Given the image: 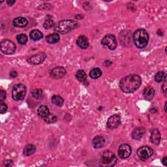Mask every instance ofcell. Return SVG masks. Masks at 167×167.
Masks as SVG:
<instances>
[{
	"label": "cell",
	"instance_id": "6da1fadb",
	"mask_svg": "<svg viewBox=\"0 0 167 167\" xmlns=\"http://www.w3.org/2000/svg\"><path fill=\"white\" fill-rule=\"evenodd\" d=\"M142 80L137 74H129L122 79L120 82L121 90L125 93H131L137 91L140 86Z\"/></svg>",
	"mask_w": 167,
	"mask_h": 167
},
{
	"label": "cell",
	"instance_id": "7a4b0ae2",
	"mask_svg": "<svg viewBox=\"0 0 167 167\" xmlns=\"http://www.w3.org/2000/svg\"><path fill=\"white\" fill-rule=\"evenodd\" d=\"M79 25L78 22L71 20H61L54 25V31L57 33L65 35L78 28Z\"/></svg>",
	"mask_w": 167,
	"mask_h": 167
},
{
	"label": "cell",
	"instance_id": "3957f363",
	"mask_svg": "<svg viewBox=\"0 0 167 167\" xmlns=\"http://www.w3.org/2000/svg\"><path fill=\"white\" fill-rule=\"evenodd\" d=\"M133 41L135 46L138 48H143L147 45L149 35L144 29H138L133 34Z\"/></svg>",
	"mask_w": 167,
	"mask_h": 167
},
{
	"label": "cell",
	"instance_id": "277c9868",
	"mask_svg": "<svg viewBox=\"0 0 167 167\" xmlns=\"http://www.w3.org/2000/svg\"><path fill=\"white\" fill-rule=\"evenodd\" d=\"M99 163L102 166H114L117 163V158L112 152L110 151H105L102 154Z\"/></svg>",
	"mask_w": 167,
	"mask_h": 167
},
{
	"label": "cell",
	"instance_id": "5b68a950",
	"mask_svg": "<svg viewBox=\"0 0 167 167\" xmlns=\"http://www.w3.org/2000/svg\"><path fill=\"white\" fill-rule=\"evenodd\" d=\"M26 94V88L22 84L15 85L12 91V97L15 101H22Z\"/></svg>",
	"mask_w": 167,
	"mask_h": 167
},
{
	"label": "cell",
	"instance_id": "8992f818",
	"mask_svg": "<svg viewBox=\"0 0 167 167\" xmlns=\"http://www.w3.org/2000/svg\"><path fill=\"white\" fill-rule=\"evenodd\" d=\"M0 49H1L2 52H3V54L10 55L13 54L15 52L16 45L12 41L5 39L1 42Z\"/></svg>",
	"mask_w": 167,
	"mask_h": 167
},
{
	"label": "cell",
	"instance_id": "52a82bcc",
	"mask_svg": "<svg viewBox=\"0 0 167 167\" xmlns=\"http://www.w3.org/2000/svg\"><path fill=\"white\" fill-rule=\"evenodd\" d=\"M101 44L103 46L107 47L110 50H114L117 47V41L115 36L109 34L105 36L101 41Z\"/></svg>",
	"mask_w": 167,
	"mask_h": 167
},
{
	"label": "cell",
	"instance_id": "ba28073f",
	"mask_svg": "<svg viewBox=\"0 0 167 167\" xmlns=\"http://www.w3.org/2000/svg\"><path fill=\"white\" fill-rule=\"evenodd\" d=\"M153 150L148 146H142L137 150V155L142 160H146L153 155Z\"/></svg>",
	"mask_w": 167,
	"mask_h": 167
},
{
	"label": "cell",
	"instance_id": "9c48e42d",
	"mask_svg": "<svg viewBox=\"0 0 167 167\" xmlns=\"http://www.w3.org/2000/svg\"><path fill=\"white\" fill-rule=\"evenodd\" d=\"M47 55L44 52H40L37 54H34L28 58V62L32 65H38L43 63L46 59Z\"/></svg>",
	"mask_w": 167,
	"mask_h": 167
},
{
	"label": "cell",
	"instance_id": "30bf717a",
	"mask_svg": "<svg viewBox=\"0 0 167 167\" xmlns=\"http://www.w3.org/2000/svg\"><path fill=\"white\" fill-rule=\"evenodd\" d=\"M131 147L129 144H123L119 147L118 155L121 159H125L131 156Z\"/></svg>",
	"mask_w": 167,
	"mask_h": 167
},
{
	"label": "cell",
	"instance_id": "8fae6325",
	"mask_svg": "<svg viewBox=\"0 0 167 167\" xmlns=\"http://www.w3.org/2000/svg\"><path fill=\"white\" fill-rule=\"evenodd\" d=\"M121 124V118L119 115L114 114L112 116L108 118L106 125L108 129H114L120 125Z\"/></svg>",
	"mask_w": 167,
	"mask_h": 167
},
{
	"label": "cell",
	"instance_id": "7c38bea8",
	"mask_svg": "<svg viewBox=\"0 0 167 167\" xmlns=\"http://www.w3.org/2000/svg\"><path fill=\"white\" fill-rule=\"evenodd\" d=\"M66 74V70L62 67H57L54 68L50 72V75L53 79H60Z\"/></svg>",
	"mask_w": 167,
	"mask_h": 167
},
{
	"label": "cell",
	"instance_id": "4fadbf2b",
	"mask_svg": "<svg viewBox=\"0 0 167 167\" xmlns=\"http://www.w3.org/2000/svg\"><path fill=\"white\" fill-rule=\"evenodd\" d=\"M105 144V139L102 136L95 137L92 141L93 146L96 149H101Z\"/></svg>",
	"mask_w": 167,
	"mask_h": 167
},
{
	"label": "cell",
	"instance_id": "5bb4252c",
	"mask_svg": "<svg viewBox=\"0 0 167 167\" xmlns=\"http://www.w3.org/2000/svg\"><path fill=\"white\" fill-rule=\"evenodd\" d=\"M12 23H13V25L16 28H24L28 25V21L26 18L24 17H18L14 19Z\"/></svg>",
	"mask_w": 167,
	"mask_h": 167
},
{
	"label": "cell",
	"instance_id": "9a60e30c",
	"mask_svg": "<svg viewBox=\"0 0 167 167\" xmlns=\"http://www.w3.org/2000/svg\"><path fill=\"white\" fill-rule=\"evenodd\" d=\"M146 133V129L144 127H137L132 133V137L134 140H140L142 138Z\"/></svg>",
	"mask_w": 167,
	"mask_h": 167
},
{
	"label": "cell",
	"instance_id": "2e32d148",
	"mask_svg": "<svg viewBox=\"0 0 167 167\" xmlns=\"http://www.w3.org/2000/svg\"><path fill=\"white\" fill-rule=\"evenodd\" d=\"M151 142L155 145H158L160 141V134L158 129H154L151 133Z\"/></svg>",
	"mask_w": 167,
	"mask_h": 167
},
{
	"label": "cell",
	"instance_id": "e0dca14e",
	"mask_svg": "<svg viewBox=\"0 0 167 167\" xmlns=\"http://www.w3.org/2000/svg\"><path fill=\"white\" fill-rule=\"evenodd\" d=\"M142 95L145 99L150 101L153 98L154 95H155V89L152 87H147L144 89Z\"/></svg>",
	"mask_w": 167,
	"mask_h": 167
},
{
	"label": "cell",
	"instance_id": "ac0fdd59",
	"mask_svg": "<svg viewBox=\"0 0 167 167\" xmlns=\"http://www.w3.org/2000/svg\"><path fill=\"white\" fill-rule=\"evenodd\" d=\"M76 44L80 48L86 49L89 47V41L86 37L80 36L76 41Z\"/></svg>",
	"mask_w": 167,
	"mask_h": 167
},
{
	"label": "cell",
	"instance_id": "d6986e66",
	"mask_svg": "<svg viewBox=\"0 0 167 167\" xmlns=\"http://www.w3.org/2000/svg\"><path fill=\"white\" fill-rule=\"evenodd\" d=\"M50 114L48 108L45 105H41L37 109V114L39 117L44 118Z\"/></svg>",
	"mask_w": 167,
	"mask_h": 167
},
{
	"label": "cell",
	"instance_id": "ffe728a7",
	"mask_svg": "<svg viewBox=\"0 0 167 167\" xmlns=\"http://www.w3.org/2000/svg\"><path fill=\"white\" fill-rule=\"evenodd\" d=\"M29 37L31 40H33L34 41H37L41 39L43 37V35L39 30L34 29L30 32Z\"/></svg>",
	"mask_w": 167,
	"mask_h": 167
},
{
	"label": "cell",
	"instance_id": "44dd1931",
	"mask_svg": "<svg viewBox=\"0 0 167 167\" xmlns=\"http://www.w3.org/2000/svg\"><path fill=\"white\" fill-rule=\"evenodd\" d=\"M36 148L34 144H28L24 147L23 153L25 156H30L35 152Z\"/></svg>",
	"mask_w": 167,
	"mask_h": 167
},
{
	"label": "cell",
	"instance_id": "7402d4cb",
	"mask_svg": "<svg viewBox=\"0 0 167 167\" xmlns=\"http://www.w3.org/2000/svg\"><path fill=\"white\" fill-rule=\"evenodd\" d=\"M60 37L59 34L57 33H54L52 34L48 35L46 39H47V43L49 44H55L60 41Z\"/></svg>",
	"mask_w": 167,
	"mask_h": 167
},
{
	"label": "cell",
	"instance_id": "603a6c76",
	"mask_svg": "<svg viewBox=\"0 0 167 167\" xmlns=\"http://www.w3.org/2000/svg\"><path fill=\"white\" fill-rule=\"evenodd\" d=\"M102 75V70L98 67H95L92 69L89 72V76L92 79H97Z\"/></svg>",
	"mask_w": 167,
	"mask_h": 167
},
{
	"label": "cell",
	"instance_id": "cb8c5ba5",
	"mask_svg": "<svg viewBox=\"0 0 167 167\" xmlns=\"http://www.w3.org/2000/svg\"><path fill=\"white\" fill-rule=\"evenodd\" d=\"M52 102L56 106L61 107L63 106V105L64 103V100L61 97H60V95H55L52 96Z\"/></svg>",
	"mask_w": 167,
	"mask_h": 167
},
{
	"label": "cell",
	"instance_id": "d4e9b609",
	"mask_svg": "<svg viewBox=\"0 0 167 167\" xmlns=\"http://www.w3.org/2000/svg\"><path fill=\"white\" fill-rule=\"evenodd\" d=\"M76 78L80 82H85L86 80L87 75L83 70H80L76 74Z\"/></svg>",
	"mask_w": 167,
	"mask_h": 167
},
{
	"label": "cell",
	"instance_id": "484cf974",
	"mask_svg": "<svg viewBox=\"0 0 167 167\" xmlns=\"http://www.w3.org/2000/svg\"><path fill=\"white\" fill-rule=\"evenodd\" d=\"M54 26V22L52 20V18L48 16L47 20H45V22H44L43 24V27L44 29H49L50 28H52V27Z\"/></svg>",
	"mask_w": 167,
	"mask_h": 167
},
{
	"label": "cell",
	"instance_id": "4316f807",
	"mask_svg": "<svg viewBox=\"0 0 167 167\" xmlns=\"http://www.w3.org/2000/svg\"><path fill=\"white\" fill-rule=\"evenodd\" d=\"M166 79V74L164 71H159L155 76V80L159 83L164 81Z\"/></svg>",
	"mask_w": 167,
	"mask_h": 167
},
{
	"label": "cell",
	"instance_id": "83f0119b",
	"mask_svg": "<svg viewBox=\"0 0 167 167\" xmlns=\"http://www.w3.org/2000/svg\"><path fill=\"white\" fill-rule=\"evenodd\" d=\"M44 121L47 124H54L57 121V117L53 114H49L44 118Z\"/></svg>",
	"mask_w": 167,
	"mask_h": 167
},
{
	"label": "cell",
	"instance_id": "f1b7e54d",
	"mask_svg": "<svg viewBox=\"0 0 167 167\" xmlns=\"http://www.w3.org/2000/svg\"><path fill=\"white\" fill-rule=\"evenodd\" d=\"M31 95L35 99H40L43 97V92L42 91V89H34V90L31 92Z\"/></svg>",
	"mask_w": 167,
	"mask_h": 167
},
{
	"label": "cell",
	"instance_id": "f546056e",
	"mask_svg": "<svg viewBox=\"0 0 167 167\" xmlns=\"http://www.w3.org/2000/svg\"><path fill=\"white\" fill-rule=\"evenodd\" d=\"M16 40L20 44H25L28 41V37L25 34H20L17 35Z\"/></svg>",
	"mask_w": 167,
	"mask_h": 167
},
{
	"label": "cell",
	"instance_id": "4dcf8cb0",
	"mask_svg": "<svg viewBox=\"0 0 167 167\" xmlns=\"http://www.w3.org/2000/svg\"><path fill=\"white\" fill-rule=\"evenodd\" d=\"M7 111V106L4 102H1V105H0V113L4 114Z\"/></svg>",
	"mask_w": 167,
	"mask_h": 167
},
{
	"label": "cell",
	"instance_id": "1f68e13d",
	"mask_svg": "<svg viewBox=\"0 0 167 167\" xmlns=\"http://www.w3.org/2000/svg\"><path fill=\"white\" fill-rule=\"evenodd\" d=\"M5 99H6V92L2 89V90L0 91V102H3Z\"/></svg>",
	"mask_w": 167,
	"mask_h": 167
},
{
	"label": "cell",
	"instance_id": "d6a6232c",
	"mask_svg": "<svg viewBox=\"0 0 167 167\" xmlns=\"http://www.w3.org/2000/svg\"><path fill=\"white\" fill-rule=\"evenodd\" d=\"M166 84H167V82L165 81L162 86V91L164 93L165 95H166Z\"/></svg>",
	"mask_w": 167,
	"mask_h": 167
},
{
	"label": "cell",
	"instance_id": "836d02e7",
	"mask_svg": "<svg viewBox=\"0 0 167 167\" xmlns=\"http://www.w3.org/2000/svg\"><path fill=\"white\" fill-rule=\"evenodd\" d=\"M12 165V161L11 160H6L4 162V165L5 166H10Z\"/></svg>",
	"mask_w": 167,
	"mask_h": 167
},
{
	"label": "cell",
	"instance_id": "e575fe53",
	"mask_svg": "<svg viewBox=\"0 0 167 167\" xmlns=\"http://www.w3.org/2000/svg\"><path fill=\"white\" fill-rule=\"evenodd\" d=\"M10 75H11V76L12 77V78H15V77L17 76L18 74H17V72L15 71V70H12V71L11 72Z\"/></svg>",
	"mask_w": 167,
	"mask_h": 167
},
{
	"label": "cell",
	"instance_id": "d590c367",
	"mask_svg": "<svg viewBox=\"0 0 167 167\" xmlns=\"http://www.w3.org/2000/svg\"><path fill=\"white\" fill-rule=\"evenodd\" d=\"M162 163L165 165V166H167V157H165L163 159H162Z\"/></svg>",
	"mask_w": 167,
	"mask_h": 167
},
{
	"label": "cell",
	"instance_id": "8d00e7d4",
	"mask_svg": "<svg viewBox=\"0 0 167 167\" xmlns=\"http://www.w3.org/2000/svg\"><path fill=\"white\" fill-rule=\"evenodd\" d=\"M7 4L9 5H12L15 3V1H12V0H8V1L7 2Z\"/></svg>",
	"mask_w": 167,
	"mask_h": 167
},
{
	"label": "cell",
	"instance_id": "74e56055",
	"mask_svg": "<svg viewBox=\"0 0 167 167\" xmlns=\"http://www.w3.org/2000/svg\"><path fill=\"white\" fill-rule=\"evenodd\" d=\"M166 102H165V112H166Z\"/></svg>",
	"mask_w": 167,
	"mask_h": 167
}]
</instances>
